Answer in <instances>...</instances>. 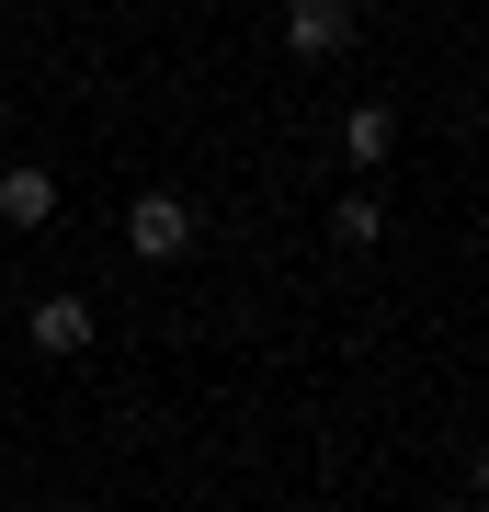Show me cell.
I'll return each mask as SVG.
<instances>
[{
	"label": "cell",
	"instance_id": "1",
	"mask_svg": "<svg viewBox=\"0 0 489 512\" xmlns=\"http://www.w3.org/2000/svg\"><path fill=\"white\" fill-rule=\"evenodd\" d=\"M126 251L137 262H182V251H194V205H182V194H137L126 205Z\"/></svg>",
	"mask_w": 489,
	"mask_h": 512
},
{
	"label": "cell",
	"instance_id": "2",
	"mask_svg": "<svg viewBox=\"0 0 489 512\" xmlns=\"http://www.w3.org/2000/svg\"><path fill=\"white\" fill-rule=\"evenodd\" d=\"M23 342H35V353H57V365H69V353H91V296H35Z\"/></svg>",
	"mask_w": 489,
	"mask_h": 512
},
{
	"label": "cell",
	"instance_id": "3",
	"mask_svg": "<svg viewBox=\"0 0 489 512\" xmlns=\"http://www.w3.org/2000/svg\"><path fill=\"white\" fill-rule=\"evenodd\" d=\"M285 46L296 57H342L353 46V0H296V12H285Z\"/></svg>",
	"mask_w": 489,
	"mask_h": 512
},
{
	"label": "cell",
	"instance_id": "4",
	"mask_svg": "<svg viewBox=\"0 0 489 512\" xmlns=\"http://www.w3.org/2000/svg\"><path fill=\"white\" fill-rule=\"evenodd\" d=\"M0 217H12V228H46L57 217V171H0Z\"/></svg>",
	"mask_w": 489,
	"mask_h": 512
},
{
	"label": "cell",
	"instance_id": "5",
	"mask_svg": "<svg viewBox=\"0 0 489 512\" xmlns=\"http://www.w3.org/2000/svg\"><path fill=\"white\" fill-rule=\"evenodd\" d=\"M387 148H399V114H387V103H364L353 126H342V160H353V171H387Z\"/></svg>",
	"mask_w": 489,
	"mask_h": 512
},
{
	"label": "cell",
	"instance_id": "6",
	"mask_svg": "<svg viewBox=\"0 0 489 512\" xmlns=\"http://www.w3.org/2000/svg\"><path fill=\"white\" fill-rule=\"evenodd\" d=\"M330 239H342V251H376V239H387L376 194H342V205H330Z\"/></svg>",
	"mask_w": 489,
	"mask_h": 512
},
{
	"label": "cell",
	"instance_id": "7",
	"mask_svg": "<svg viewBox=\"0 0 489 512\" xmlns=\"http://www.w3.org/2000/svg\"><path fill=\"white\" fill-rule=\"evenodd\" d=\"M0 137H12V103H0Z\"/></svg>",
	"mask_w": 489,
	"mask_h": 512
}]
</instances>
